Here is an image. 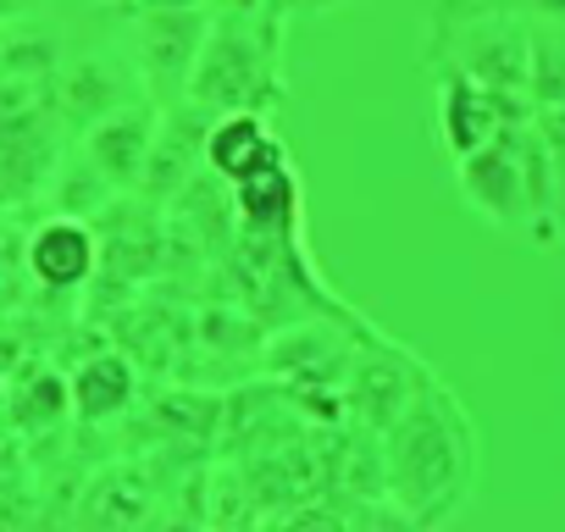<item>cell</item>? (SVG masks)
<instances>
[{
  "label": "cell",
  "instance_id": "7",
  "mask_svg": "<svg viewBox=\"0 0 565 532\" xmlns=\"http://www.w3.org/2000/svg\"><path fill=\"white\" fill-rule=\"evenodd\" d=\"M205 18L200 12H189V7H161V12H150L145 18V45H139V62H145V73L156 78V84H189V67H194V56H200V45H205Z\"/></svg>",
  "mask_w": 565,
  "mask_h": 532
},
{
  "label": "cell",
  "instance_id": "9",
  "mask_svg": "<svg viewBox=\"0 0 565 532\" xmlns=\"http://www.w3.org/2000/svg\"><path fill=\"white\" fill-rule=\"evenodd\" d=\"M67 400L78 405V416H89V422H111V416H122L128 400H134V366H128L122 355H95L89 366H78Z\"/></svg>",
  "mask_w": 565,
  "mask_h": 532
},
{
  "label": "cell",
  "instance_id": "11",
  "mask_svg": "<svg viewBox=\"0 0 565 532\" xmlns=\"http://www.w3.org/2000/svg\"><path fill=\"white\" fill-rule=\"evenodd\" d=\"M156 7H194V0H156Z\"/></svg>",
  "mask_w": 565,
  "mask_h": 532
},
{
  "label": "cell",
  "instance_id": "10",
  "mask_svg": "<svg viewBox=\"0 0 565 532\" xmlns=\"http://www.w3.org/2000/svg\"><path fill=\"white\" fill-rule=\"evenodd\" d=\"M532 18H548V23H565V0H521Z\"/></svg>",
  "mask_w": 565,
  "mask_h": 532
},
{
  "label": "cell",
  "instance_id": "1",
  "mask_svg": "<svg viewBox=\"0 0 565 532\" xmlns=\"http://www.w3.org/2000/svg\"><path fill=\"white\" fill-rule=\"evenodd\" d=\"M383 471L394 504L411 521H444L471 493V422L444 389H416V400L383 427Z\"/></svg>",
  "mask_w": 565,
  "mask_h": 532
},
{
  "label": "cell",
  "instance_id": "6",
  "mask_svg": "<svg viewBox=\"0 0 565 532\" xmlns=\"http://www.w3.org/2000/svg\"><path fill=\"white\" fill-rule=\"evenodd\" d=\"M95 260H100V244H95V227L84 216H51L34 244H29V266L45 289H78L95 278Z\"/></svg>",
  "mask_w": 565,
  "mask_h": 532
},
{
  "label": "cell",
  "instance_id": "4",
  "mask_svg": "<svg viewBox=\"0 0 565 532\" xmlns=\"http://www.w3.org/2000/svg\"><path fill=\"white\" fill-rule=\"evenodd\" d=\"M521 117H532L526 95H504V89L477 84L471 73L444 67V84H438V139L449 145V156H466V150L488 145L504 123H521Z\"/></svg>",
  "mask_w": 565,
  "mask_h": 532
},
{
  "label": "cell",
  "instance_id": "3",
  "mask_svg": "<svg viewBox=\"0 0 565 532\" xmlns=\"http://www.w3.org/2000/svg\"><path fill=\"white\" fill-rule=\"evenodd\" d=\"M515 128L521 123H504L488 145L455 156V178H460L466 205L482 222H493L504 233H532V194H526V167H521Z\"/></svg>",
  "mask_w": 565,
  "mask_h": 532
},
{
  "label": "cell",
  "instance_id": "2",
  "mask_svg": "<svg viewBox=\"0 0 565 532\" xmlns=\"http://www.w3.org/2000/svg\"><path fill=\"white\" fill-rule=\"evenodd\" d=\"M189 100L216 106V111H255V100L271 89V51L255 29L244 23H216L205 29V45L189 67Z\"/></svg>",
  "mask_w": 565,
  "mask_h": 532
},
{
  "label": "cell",
  "instance_id": "5",
  "mask_svg": "<svg viewBox=\"0 0 565 532\" xmlns=\"http://www.w3.org/2000/svg\"><path fill=\"white\" fill-rule=\"evenodd\" d=\"M150 145H156V117L134 111V106H117V111L95 117V128H89V167L111 189H128V183L145 178Z\"/></svg>",
  "mask_w": 565,
  "mask_h": 532
},
{
  "label": "cell",
  "instance_id": "8",
  "mask_svg": "<svg viewBox=\"0 0 565 532\" xmlns=\"http://www.w3.org/2000/svg\"><path fill=\"white\" fill-rule=\"evenodd\" d=\"M205 161L216 167V178L238 183V178L282 161V145H277V134H271L266 117H255V111H222V123L205 134Z\"/></svg>",
  "mask_w": 565,
  "mask_h": 532
}]
</instances>
